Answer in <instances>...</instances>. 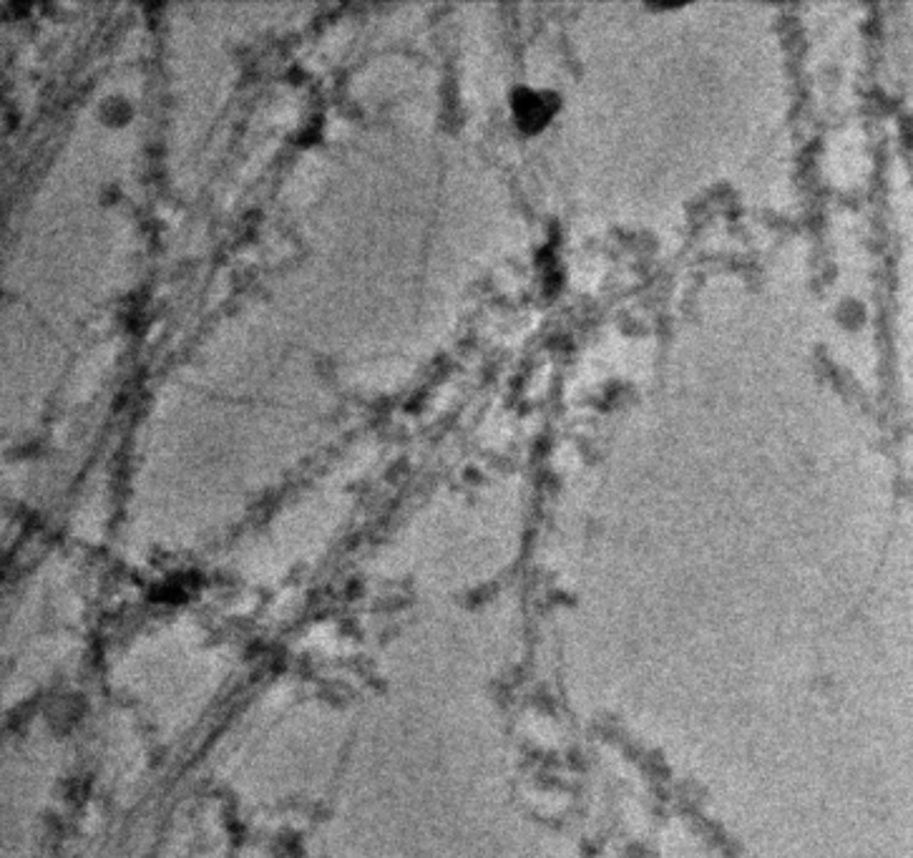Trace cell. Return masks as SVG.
I'll use <instances>...</instances> for the list:
<instances>
[{"label": "cell", "instance_id": "cell-1", "mask_svg": "<svg viewBox=\"0 0 913 858\" xmlns=\"http://www.w3.org/2000/svg\"><path fill=\"white\" fill-rule=\"evenodd\" d=\"M561 112V99L549 89L536 87H516L509 93V114L511 122L524 136H536Z\"/></svg>", "mask_w": 913, "mask_h": 858}, {"label": "cell", "instance_id": "cell-2", "mask_svg": "<svg viewBox=\"0 0 913 858\" xmlns=\"http://www.w3.org/2000/svg\"><path fill=\"white\" fill-rule=\"evenodd\" d=\"M136 116V106L129 96L124 93H111V96L101 99L99 104V118L101 124L109 126V129H124L129 126Z\"/></svg>", "mask_w": 913, "mask_h": 858}]
</instances>
